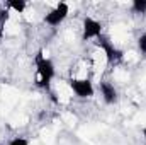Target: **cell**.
I'll return each mask as SVG.
<instances>
[{
	"instance_id": "12",
	"label": "cell",
	"mask_w": 146,
	"mask_h": 145,
	"mask_svg": "<svg viewBox=\"0 0 146 145\" xmlns=\"http://www.w3.org/2000/svg\"><path fill=\"white\" fill-rule=\"evenodd\" d=\"M0 36H2V34H0Z\"/></svg>"
},
{
	"instance_id": "8",
	"label": "cell",
	"mask_w": 146,
	"mask_h": 145,
	"mask_svg": "<svg viewBox=\"0 0 146 145\" xmlns=\"http://www.w3.org/2000/svg\"><path fill=\"white\" fill-rule=\"evenodd\" d=\"M131 10L134 14H146V0H133Z\"/></svg>"
},
{
	"instance_id": "4",
	"label": "cell",
	"mask_w": 146,
	"mask_h": 145,
	"mask_svg": "<svg viewBox=\"0 0 146 145\" xmlns=\"http://www.w3.org/2000/svg\"><path fill=\"white\" fill-rule=\"evenodd\" d=\"M68 14H70V5H68L66 2H58V3H54V5L44 14L42 22H44L46 26H49V28H58V26H61V24L66 21Z\"/></svg>"
},
{
	"instance_id": "11",
	"label": "cell",
	"mask_w": 146,
	"mask_h": 145,
	"mask_svg": "<svg viewBox=\"0 0 146 145\" xmlns=\"http://www.w3.org/2000/svg\"><path fill=\"white\" fill-rule=\"evenodd\" d=\"M141 135H143V142H145V145H146V128L141 130Z\"/></svg>"
},
{
	"instance_id": "7",
	"label": "cell",
	"mask_w": 146,
	"mask_h": 145,
	"mask_svg": "<svg viewBox=\"0 0 146 145\" xmlns=\"http://www.w3.org/2000/svg\"><path fill=\"white\" fill-rule=\"evenodd\" d=\"M5 9L14 14H24V10L27 9V2L26 0H9L5 2Z\"/></svg>"
},
{
	"instance_id": "6",
	"label": "cell",
	"mask_w": 146,
	"mask_h": 145,
	"mask_svg": "<svg viewBox=\"0 0 146 145\" xmlns=\"http://www.w3.org/2000/svg\"><path fill=\"white\" fill-rule=\"evenodd\" d=\"M99 92L102 96V101L107 106H112L119 101V91L112 80H100L99 82Z\"/></svg>"
},
{
	"instance_id": "1",
	"label": "cell",
	"mask_w": 146,
	"mask_h": 145,
	"mask_svg": "<svg viewBox=\"0 0 146 145\" xmlns=\"http://www.w3.org/2000/svg\"><path fill=\"white\" fill-rule=\"evenodd\" d=\"M34 85L37 89H42L46 92H51L53 80L56 77L54 62L44 53V50H37L34 55Z\"/></svg>"
},
{
	"instance_id": "9",
	"label": "cell",
	"mask_w": 146,
	"mask_h": 145,
	"mask_svg": "<svg viewBox=\"0 0 146 145\" xmlns=\"http://www.w3.org/2000/svg\"><path fill=\"white\" fill-rule=\"evenodd\" d=\"M138 50H139L141 55H145L146 56V31L145 33H141L139 38H138Z\"/></svg>"
},
{
	"instance_id": "10",
	"label": "cell",
	"mask_w": 146,
	"mask_h": 145,
	"mask_svg": "<svg viewBox=\"0 0 146 145\" xmlns=\"http://www.w3.org/2000/svg\"><path fill=\"white\" fill-rule=\"evenodd\" d=\"M7 145H31V142L24 137H14L7 142Z\"/></svg>"
},
{
	"instance_id": "5",
	"label": "cell",
	"mask_w": 146,
	"mask_h": 145,
	"mask_svg": "<svg viewBox=\"0 0 146 145\" xmlns=\"http://www.w3.org/2000/svg\"><path fill=\"white\" fill-rule=\"evenodd\" d=\"M104 34V26L100 21L87 15L82 21V41H95L97 38H100Z\"/></svg>"
},
{
	"instance_id": "2",
	"label": "cell",
	"mask_w": 146,
	"mask_h": 145,
	"mask_svg": "<svg viewBox=\"0 0 146 145\" xmlns=\"http://www.w3.org/2000/svg\"><path fill=\"white\" fill-rule=\"evenodd\" d=\"M95 48L102 53L107 65H117L119 62L124 60V51L119 46H115L114 41H110L107 34H102L100 38L95 39Z\"/></svg>"
},
{
	"instance_id": "3",
	"label": "cell",
	"mask_w": 146,
	"mask_h": 145,
	"mask_svg": "<svg viewBox=\"0 0 146 145\" xmlns=\"http://www.w3.org/2000/svg\"><path fill=\"white\" fill-rule=\"evenodd\" d=\"M66 84L70 92L78 99H92L97 92L94 80L88 77H70Z\"/></svg>"
}]
</instances>
